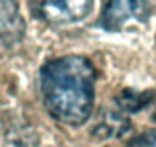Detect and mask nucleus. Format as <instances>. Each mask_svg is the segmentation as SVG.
I'll list each match as a JSON object with an SVG mask.
<instances>
[{
	"label": "nucleus",
	"instance_id": "1",
	"mask_svg": "<svg viewBox=\"0 0 156 147\" xmlns=\"http://www.w3.org/2000/svg\"><path fill=\"white\" fill-rule=\"evenodd\" d=\"M40 92L48 113L60 124L83 126L95 106L97 69L78 54H67L43 63L38 72Z\"/></svg>",
	"mask_w": 156,
	"mask_h": 147
},
{
	"label": "nucleus",
	"instance_id": "2",
	"mask_svg": "<svg viewBox=\"0 0 156 147\" xmlns=\"http://www.w3.org/2000/svg\"><path fill=\"white\" fill-rule=\"evenodd\" d=\"M147 0H106L97 20V26L109 32H116L121 31L127 22H147Z\"/></svg>",
	"mask_w": 156,
	"mask_h": 147
},
{
	"label": "nucleus",
	"instance_id": "3",
	"mask_svg": "<svg viewBox=\"0 0 156 147\" xmlns=\"http://www.w3.org/2000/svg\"><path fill=\"white\" fill-rule=\"evenodd\" d=\"M95 8V0H41L40 17L54 26L72 25L84 20Z\"/></svg>",
	"mask_w": 156,
	"mask_h": 147
},
{
	"label": "nucleus",
	"instance_id": "4",
	"mask_svg": "<svg viewBox=\"0 0 156 147\" xmlns=\"http://www.w3.org/2000/svg\"><path fill=\"white\" fill-rule=\"evenodd\" d=\"M26 34V22L14 0H0V41L6 48L19 45Z\"/></svg>",
	"mask_w": 156,
	"mask_h": 147
},
{
	"label": "nucleus",
	"instance_id": "5",
	"mask_svg": "<svg viewBox=\"0 0 156 147\" xmlns=\"http://www.w3.org/2000/svg\"><path fill=\"white\" fill-rule=\"evenodd\" d=\"M154 100L153 91H135V89H122L115 97V104L124 113H136L145 109Z\"/></svg>",
	"mask_w": 156,
	"mask_h": 147
},
{
	"label": "nucleus",
	"instance_id": "6",
	"mask_svg": "<svg viewBox=\"0 0 156 147\" xmlns=\"http://www.w3.org/2000/svg\"><path fill=\"white\" fill-rule=\"evenodd\" d=\"M129 129H130V120L126 117L122 110L118 109V110L106 112L104 118L97 127V133L100 136L103 135L104 138H110V136L124 135Z\"/></svg>",
	"mask_w": 156,
	"mask_h": 147
},
{
	"label": "nucleus",
	"instance_id": "7",
	"mask_svg": "<svg viewBox=\"0 0 156 147\" xmlns=\"http://www.w3.org/2000/svg\"><path fill=\"white\" fill-rule=\"evenodd\" d=\"M124 147H156V129H147L130 138Z\"/></svg>",
	"mask_w": 156,
	"mask_h": 147
}]
</instances>
